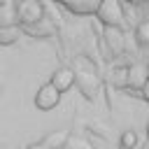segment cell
Instances as JSON below:
<instances>
[{"mask_svg":"<svg viewBox=\"0 0 149 149\" xmlns=\"http://www.w3.org/2000/svg\"><path fill=\"white\" fill-rule=\"evenodd\" d=\"M72 72H74V81L79 84L81 93H84L88 100H93L95 93H98V86H100V77H98L95 65H93L91 61H86L84 56H79V58L74 61Z\"/></svg>","mask_w":149,"mask_h":149,"instance_id":"cell-1","label":"cell"},{"mask_svg":"<svg viewBox=\"0 0 149 149\" xmlns=\"http://www.w3.org/2000/svg\"><path fill=\"white\" fill-rule=\"evenodd\" d=\"M95 16L100 19V23L105 28H121L126 14H123L121 0H100L98 9H95Z\"/></svg>","mask_w":149,"mask_h":149,"instance_id":"cell-2","label":"cell"},{"mask_svg":"<svg viewBox=\"0 0 149 149\" xmlns=\"http://www.w3.org/2000/svg\"><path fill=\"white\" fill-rule=\"evenodd\" d=\"M16 19L23 23V26H30V23H37L44 19V5L40 0H21L16 5Z\"/></svg>","mask_w":149,"mask_h":149,"instance_id":"cell-3","label":"cell"},{"mask_svg":"<svg viewBox=\"0 0 149 149\" xmlns=\"http://www.w3.org/2000/svg\"><path fill=\"white\" fill-rule=\"evenodd\" d=\"M147 84H149V65L147 63H133L126 70V88L144 91Z\"/></svg>","mask_w":149,"mask_h":149,"instance_id":"cell-4","label":"cell"},{"mask_svg":"<svg viewBox=\"0 0 149 149\" xmlns=\"http://www.w3.org/2000/svg\"><path fill=\"white\" fill-rule=\"evenodd\" d=\"M58 102H61V93H58L49 81L37 88V93H35V107H37V109L49 112V109H54Z\"/></svg>","mask_w":149,"mask_h":149,"instance_id":"cell-5","label":"cell"},{"mask_svg":"<svg viewBox=\"0 0 149 149\" xmlns=\"http://www.w3.org/2000/svg\"><path fill=\"white\" fill-rule=\"evenodd\" d=\"M102 44H105L109 58H119L123 54V33H121V28H105Z\"/></svg>","mask_w":149,"mask_h":149,"instance_id":"cell-6","label":"cell"},{"mask_svg":"<svg viewBox=\"0 0 149 149\" xmlns=\"http://www.w3.org/2000/svg\"><path fill=\"white\" fill-rule=\"evenodd\" d=\"M49 84H51L58 93H65L68 88H72V84H74V72H72V68H58V70H54Z\"/></svg>","mask_w":149,"mask_h":149,"instance_id":"cell-7","label":"cell"},{"mask_svg":"<svg viewBox=\"0 0 149 149\" xmlns=\"http://www.w3.org/2000/svg\"><path fill=\"white\" fill-rule=\"evenodd\" d=\"M54 30H56V26H54V21L51 19H42V21H37V23H30V26H23V33H28L30 37H49V35H54Z\"/></svg>","mask_w":149,"mask_h":149,"instance_id":"cell-8","label":"cell"},{"mask_svg":"<svg viewBox=\"0 0 149 149\" xmlns=\"http://www.w3.org/2000/svg\"><path fill=\"white\" fill-rule=\"evenodd\" d=\"M72 14H79V16H84V14H95V9H98V2L100 0H61Z\"/></svg>","mask_w":149,"mask_h":149,"instance_id":"cell-9","label":"cell"},{"mask_svg":"<svg viewBox=\"0 0 149 149\" xmlns=\"http://www.w3.org/2000/svg\"><path fill=\"white\" fill-rule=\"evenodd\" d=\"M16 7L14 5H9V2H5L2 7H0V28H9V26H16Z\"/></svg>","mask_w":149,"mask_h":149,"instance_id":"cell-10","label":"cell"},{"mask_svg":"<svg viewBox=\"0 0 149 149\" xmlns=\"http://www.w3.org/2000/svg\"><path fill=\"white\" fill-rule=\"evenodd\" d=\"M126 70L128 68H112L109 72V84L116 88H126Z\"/></svg>","mask_w":149,"mask_h":149,"instance_id":"cell-11","label":"cell"},{"mask_svg":"<svg viewBox=\"0 0 149 149\" xmlns=\"http://www.w3.org/2000/svg\"><path fill=\"white\" fill-rule=\"evenodd\" d=\"M19 35H21V30H19V26H9V28H0V44H12V42H16V40H19Z\"/></svg>","mask_w":149,"mask_h":149,"instance_id":"cell-12","label":"cell"},{"mask_svg":"<svg viewBox=\"0 0 149 149\" xmlns=\"http://www.w3.org/2000/svg\"><path fill=\"white\" fill-rule=\"evenodd\" d=\"M135 40H137L142 47L149 44V19H144V21L137 23V28H135Z\"/></svg>","mask_w":149,"mask_h":149,"instance_id":"cell-13","label":"cell"},{"mask_svg":"<svg viewBox=\"0 0 149 149\" xmlns=\"http://www.w3.org/2000/svg\"><path fill=\"white\" fill-rule=\"evenodd\" d=\"M137 147V133L135 130H123L121 133V149H135Z\"/></svg>","mask_w":149,"mask_h":149,"instance_id":"cell-14","label":"cell"},{"mask_svg":"<svg viewBox=\"0 0 149 149\" xmlns=\"http://www.w3.org/2000/svg\"><path fill=\"white\" fill-rule=\"evenodd\" d=\"M147 140H149V123H147Z\"/></svg>","mask_w":149,"mask_h":149,"instance_id":"cell-15","label":"cell"},{"mask_svg":"<svg viewBox=\"0 0 149 149\" xmlns=\"http://www.w3.org/2000/svg\"><path fill=\"white\" fill-rule=\"evenodd\" d=\"M5 2H7V0H0V7H2V5H5Z\"/></svg>","mask_w":149,"mask_h":149,"instance_id":"cell-16","label":"cell"},{"mask_svg":"<svg viewBox=\"0 0 149 149\" xmlns=\"http://www.w3.org/2000/svg\"><path fill=\"white\" fill-rule=\"evenodd\" d=\"M128 2H142V0H128Z\"/></svg>","mask_w":149,"mask_h":149,"instance_id":"cell-17","label":"cell"},{"mask_svg":"<svg viewBox=\"0 0 149 149\" xmlns=\"http://www.w3.org/2000/svg\"><path fill=\"white\" fill-rule=\"evenodd\" d=\"M56 149H63V147H56Z\"/></svg>","mask_w":149,"mask_h":149,"instance_id":"cell-18","label":"cell"}]
</instances>
